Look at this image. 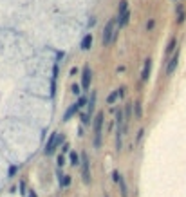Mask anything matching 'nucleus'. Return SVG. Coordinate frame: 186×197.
<instances>
[{"instance_id": "obj_1", "label": "nucleus", "mask_w": 186, "mask_h": 197, "mask_svg": "<svg viewBox=\"0 0 186 197\" xmlns=\"http://www.w3.org/2000/svg\"><path fill=\"white\" fill-rule=\"evenodd\" d=\"M125 130H127V119H125V112L119 109L116 112V148H118V152L123 148Z\"/></svg>"}, {"instance_id": "obj_2", "label": "nucleus", "mask_w": 186, "mask_h": 197, "mask_svg": "<svg viewBox=\"0 0 186 197\" xmlns=\"http://www.w3.org/2000/svg\"><path fill=\"white\" fill-rule=\"evenodd\" d=\"M118 33H119V31L116 29V22L110 18L107 22V25H105V29H103V44L110 45L116 40V35H118Z\"/></svg>"}, {"instance_id": "obj_3", "label": "nucleus", "mask_w": 186, "mask_h": 197, "mask_svg": "<svg viewBox=\"0 0 186 197\" xmlns=\"http://www.w3.org/2000/svg\"><path fill=\"white\" fill-rule=\"evenodd\" d=\"M101 138H103V114H98L94 119V148L101 146Z\"/></svg>"}, {"instance_id": "obj_4", "label": "nucleus", "mask_w": 186, "mask_h": 197, "mask_svg": "<svg viewBox=\"0 0 186 197\" xmlns=\"http://www.w3.org/2000/svg\"><path fill=\"white\" fill-rule=\"evenodd\" d=\"M81 177L85 183H90V163L87 154H81Z\"/></svg>"}, {"instance_id": "obj_5", "label": "nucleus", "mask_w": 186, "mask_h": 197, "mask_svg": "<svg viewBox=\"0 0 186 197\" xmlns=\"http://www.w3.org/2000/svg\"><path fill=\"white\" fill-rule=\"evenodd\" d=\"M94 107H96V92H92V96H90V100H89V105H87V112L83 114V123H89V119H90V116H92L94 112Z\"/></svg>"}, {"instance_id": "obj_6", "label": "nucleus", "mask_w": 186, "mask_h": 197, "mask_svg": "<svg viewBox=\"0 0 186 197\" xmlns=\"http://www.w3.org/2000/svg\"><path fill=\"white\" fill-rule=\"evenodd\" d=\"M60 141H63V138L60 139V136H58V132H54V134H51L49 143L45 145V154H52V152H54V148H56V145L60 143Z\"/></svg>"}, {"instance_id": "obj_7", "label": "nucleus", "mask_w": 186, "mask_h": 197, "mask_svg": "<svg viewBox=\"0 0 186 197\" xmlns=\"http://www.w3.org/2000/svg\"><path fill=\"white\" fill-rule=\"evenodd\" d=\"M83 103H85V100H83V98H79V100H78L76 103H74V105H71V107L67 109V112H65V116H63L65 121H69L72 114H74V112H78V110L81 109V107H83Z\"/></svg>"}, {"instance_id": "obj_8", "label": "nucleus", "mask_w": 186, "mask_h": 197, "mask_svg": "<svg viewBox=\"0 0 186 197\" xmlns=\"http://www.w3.org/2000/svg\"><path fill=\"white\" fill-rule=\"evenodd\" d=\"M90 80H92V73H90V69L89 67H83V73H81V87L85 89H89L90 87Z\"/></svg>"}, {"instance_id": "obj_9", "label": "nucleus", "mask_w": 186, "mask_h": 197, "mask_svg": "<svg viewBox=\"0 0 186 197\" xmlns=\"http://www.w3.org/2000/svg\"><path fill=\"white\" fill-rule=\"evenodd\" d=\"M116 181L121 188V197H129V190H127V183H125V177L121 174H116Z\"/></svg>"}, {"instance_id": "obj_10", "label": "nucleus", "mask_w": 186, "mask_h": 197, "mask_svg": "<svg viewBox=\"0 0 186 197\" xmlns=\"http://www.w3.org/2000/svg\"><path fill=\"white\" fill-rule=\"evenodd\" d=\"M177 62H179V54H173L172 58H170V63L166 67V76H172L173 71H175V67H177Z\"/></svg>"}, {"instance_id": "obj_11", "label": "nucleus", "mask_w": 186, "mask_h": 197, "mask_svg": "<svg viewBox=\"0 0 186 197\" xmlns=\"http://www.w3.org/2000/svg\"><path fill=\"white\" fill-rule=\"evenodd\" d=\"M150 69H152V62H150V58H148V60H145L143 71H141V81L148 80V76H150Z\"/></svg>"}, {"instance_id": "obj_12", "label": "nucleus", "mask_w": 186, "mask_h": 197, "mask_svg": "<svg viewBox=\"0 0 186 197\" xmlns=\"http://www.w3.org/2000/svg\"><path fill=\"white\" fill-rule=\"evenodd\" d=\"M130 20V13L127 11V13H123V15H119V18H118V27H125L127 24H129Z\"/></svg>"}, {"instance_id": "obj_13", "label": "nucleus", "mask_w": 186, "mask_h": 197, "mask_svg": "<svg viewBox=\"0 0 186 197\" xmlns=\"http://www.w3.org/2000/svg\"><path fill=\"white\" fill-rule=\"evenodd\" d=\"M90 45H92V35H87V36L81 40V49H83V51H89Z\"/></svg>"}, {"instance_id": "obj_14", "label": "nucleus", "mask_w": 186, "mask_h": 197, "mask_svg": "<svg viewBox=\"0 0 186 197\" xmlns=\"http://www.w3.org/2000/svg\"><path fill=\"white\" fill-rule=\"evenodd\" d=\"M119 94H121V92H119V89H118V90H112V92L108 94V98H107V103H108V105L116 103V100L119 98Z\"/></svg>"}, {"instance_id": "obj_15", "label": "nucleus", "mask_w": 186, "mask_h": 197, "mask_svg": "<svg viewBox=\"0 0 186 197\" xmlns=\"http://www.w3.org/2000/svg\"><path fill=\"white\" fill-rule=\"evenodd\" d=\"M173 47H175V38L170 40V44H168V47H166V54H170V52L173 51Z\"/></svg>"}, {"instance_id": "obj_16", "label": "nucleus", "mask_w": 186, "mask_h": 197, "mask_svg": "<svg viewBox=\"0 0 186 197\" xmlns=\"http://www.w3.org/2000/svg\"><path fill=\"white\" fill-rule=\"evenodd\" d=\"M71 161H72V165H74V167H76V165H81V163H79L78 154H71Z\"/></svg>"}, {"instance_id": "obj_17", "label": "nucleus", "mask_w": 186, "mask_h": 197, "mask_svg": "<svg viewBox=\"0 0 186 197\" xmlns=\"http://www.w3.org/2000/svg\"><path fill=\"white\" fill-rule=\"evenodd\" d=\"M69 183H71V179H69V175H65L63 179H60V184H62V186H69Z\"/></svg>"}, {"instance_id": "obj_18", "label": "nucleus", "mask_w": 186, "mask_h": 197, "mask_svg": "<svg viewBox=\"0 0 186 197\" xmlns=\"http://www.w3.org/2000/svg\"><path fill=\"white\" fill-rule=\"evenodd\" d=\"M136 116L141 118V105H139V103H136Z\"/></svg>"}, {"instance_id": "obj_19", "label": "nucleus", "mask_w": 186, "mask_h": 197, "mask_svg": "<svg viewBox=\"0 0 186 197\" xmlns=\"http://www.w3.org/2000/svg\"><path fill=\"white\" fill-rule=\"evenodd\" d=\"M72 92H74V94H79V92H81V90H79V85H74V87H72Z\"/></svg>"}, {"instance_id": "obj_20", "label": "nucleus", "mask_w": 186, "mask_h": 197, "mask_svg": "<svg viewBox=\"0 0 186 197\" xmlns=\"http://www.w3.org/2000/svg\"><path fill=\"white\" fill-rule=\"evenodd\" d=\"M146 27H148V29H154V20H150V22L146 24Z\"/></svg>"}, {"instance_id": "obj_21", "label": "nucleus", "mask_w": 186, "mask_h": 197, "mask_svg": "<svg viewBox=\"0 0 186 197\" xmlns=\"http://www.w3.org/2000/svg\"><path fill=\"white\" fill-rule=\"evenodd\" d=\"M105 197H108V195H105Z\"/></svg>"}]
</instances>
